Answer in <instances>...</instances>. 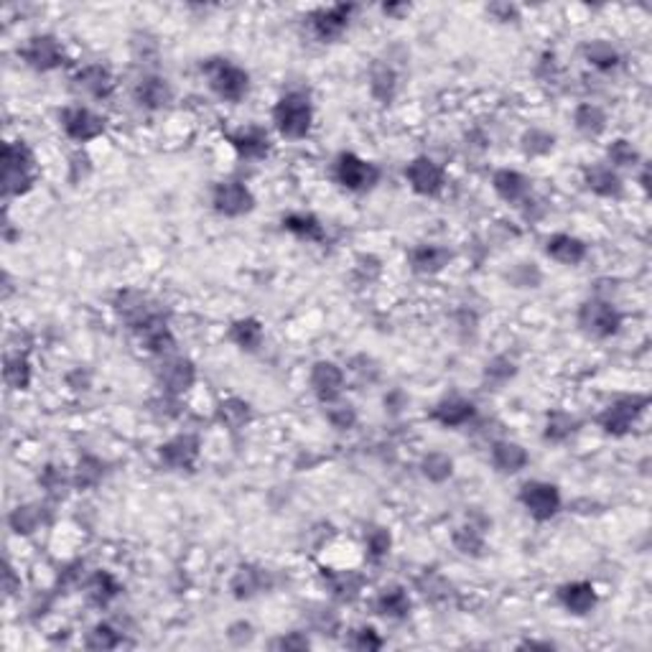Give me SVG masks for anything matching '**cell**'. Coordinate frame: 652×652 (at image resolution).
Listing matches in <instances>:
<instances>
[{
	"label": "cell",
	"instance_id": "cell-5",
	"mask_svg": "<svg viewBox=\"0 0 652 652\" xmlns=\"http://www.w3.org/2000/svg\"><path fill=\"white\" fill-rule=\"evenodd\" d=\"M334 179L346 191H367L377 183L380 171L375 163L360 159L357 153H339L334 161Z\"/></svg>",
	"mask_w": 652,
	"mask_h": 652
},
{
	"label": "cell",
	"instance_id": "cell-11",
	"mask_svg": "<svg viewBox=\"0 0 652 652\" xmlns=\"http://www.w3.org/2000/svg\"><path fill=\"white\" fill-rule=\"evenodd\" d=\"M212 204H214V212L222 217H243L247 212H252L255 197L243 182H220L212 191Z\"/></svg>",
	"mask_w": 652,
	"mask_h": 652
},
{
	"label": "cell",
	"instance_id": "cell-9",
	"mask_svg": "<svg viewBox=\"0 0 652 652\" xmlns=\"http://www.w3.org/2000/svg\"><path fill=\"white\" fill-rule=\"evenodd\" d=\"M61 128L74 143H89L105 133V118L92 113L89 107L72 105L61 110Z\"/></svg>",
	"mask_w": 652,
	"mask_h": 652
},
{
	"label": "cell",
	"instance_id": "cell-4",
	"mask_svg": "<svg viewBox=\"0 0 652 652\" xmlns=\"http://www.w3.org/2000/svg\"><path fill=\"white\" fill-rule=\"evenodd\" d=\"M578 326L584 334H589L594 339H609L622 326V314L609 301L591 299L578 308Z\"/></svg>",
	"mask_w": 652,
	"mask_h": 652
},
{
	"label": "cell",
	"instance_id": "cell-21",
	"mask_svg": "<svg viewBox=\"0 0 652 652\" xmlns=\"http://www.w3.org/2000/svg\"><path fill=\"white\" fill-rule=\"evenodd\" d=\"M584 183L586 189L594 191L596 197H604V199H617L622 194V179L619 174L611 168L609 163H594L584 171Z\"/></svg>",
	"mask_w": 652,
	"mask_h": 652
},
{
	"label": "cell",
	"instance_id": "cell-28",
	"mask_svg": "<svg viewBox=\"0 0 652 652\" xmlns=\"http://www.w3.org/2000/svg\"><path fill=\"white\" fill-rule=\"evenodd\" d=\"M283 229H288L293 237L306 240V243H324L326 237L324 224L306 212H293V214L283 217Z\"/></svg>",
	"mask_w": 652,
	"mask_h": 652
},
{
	"label": "cell",
	"instance_id": "cell-13",
	"mask_svg": "<svg viewBox=\"0 0 652 652\" xmlns=\"http://www.w3.org/2000/svg\"><path fill=\"white\" fill-rule=\"evenodd\" d=\"M227 143L244 161H260L270 153V136L260 125H244V128L227 133Z\"/></svg>",
	"mask_w": 652,
	"mask_h": 652
},
{
	"label": "cell",
	"instance_id": "cell-29",
	"mask_svg": "<svg viewBox=\"0 0 652 652\" xmlns=\"http://www.w3.org/2000/svg\"><path fill=\"white\" fill-rule=\"evenodd\" d=\"M375 611L387 619H403L410 614V596L403 586H387L375 599Z\"/></svg>",
	"mask_w": 652,
	"mask_h": 652
},
{
	"label": "cell",
	"instance_id": "cell-27",
	"mask_svg": "<svg viewBox=\"0 0 652 652\" xmlns=\"http://www.w3.org/2000/svg\"><path fill=\"white\" fill-rule=\"evenodd\" d=\"M136 331L141 334V345L145 346L151 354H166V352H171V346H174V334H171V329H168L163 316H156L153 322L143 324L141 329H136Z\"/></svg>",
	"mask_w": 652,
	"mask_h": 652
},
{
	"label": "cell",
	"instance_id": "cell-43",
	"mask_svg": "<svg viewBox=\"0 0 652 652\" xmlns=\"http://www.w3.org/2000/svg\"><path fill=\"white\" fill-rule=\"evenodd\" d=\"M367 555L372 558V561H383L387 553H390V532L383 528H375L367 532Z\"/></svg>",
	"mask_w": 652,
	"mask_h": 652
},
{
	"label": "cell",
	"instance_id": "cell-14",
	"mask_svg": "<svg viewBox=\"0 0 652 652\" xmlns=\"http://www.w3.org/2000/svg\"><path fill=\"white\" fill-rule=\"evenodd\" d=\"M159 456H161L163 464L168 469H174V471L191 469L197 464V459H199V439L197 436H189V433L176 436V439H171V441L163 444Z\"/></svg>",
	"mask_w": 652,
	"mask_h": 652
},
{
	"label": "cell",
	"instance_id": "cell-32",
	"mask_svg": "<svg viewBox=\"0 0 652 652\" xmlns=\"http://www.w3.org/2000/svg\"><path fill=\"white\" fill-rule=\"evenodd\" d=\"M584 54H586V61H589L594 69H599V72H611V69H617L619 66V51L611 46L609 41L604 39H596L586 43V49H584Z\"/></svg>",
	"mask_w": 652,
	"mask_h": 652
},
{
	"label": "cell",
	"instance_id": "cell-20",
	"mask_svg": "<svg viewBox=\"0 0 652 652\" xmlns=\"http://www.w3.org/2000/svg\"><path fill=\"white\" fill-rule=\"evenodd\" d=\"M159 380H161V385L166 392H171V395H182L186 392L189 387L194 385V380H197V369L194 365L189 362V360H166L159 369Z\"/></svg>",
	"mask_w": 652,
	"mask_h": 652
},
{
	"label": "cell",
	"instance_id": "cell-34",
	"mask_svg": "<svg viewBox=\"0 0 652 652\" xmlns=\"http://www.w3.org/2000/svg\"><path fill=\"white\" fill-rule=\"evenodd\" d=\"M5 383L13 390H26L31 385V365L26 354H8L5 357Z\"/></svg>",
	"mask_w": 652,
	"mask_h": 652
},
{
	"label": "cell",
	"instance_id": "cell-52",
	"mask_svg": "<svg viewBox=\"0 0 652 652\" xmlns=\"http://www.w3.org/2000/svg\"><path fill=\"white\" fill-rule=\"evenodd\" d=\"M489 13H494V16H497V20H505V23H508L509 19L517 20V8H515V5H505V3H497V5H492V8H489Z\"/></svg>",
	"mask_w": 652,
	"mask_h": 652
},
{
	"label": "cell",
	"instance_id": "cell-45",
	"mask_svg": "<svg viewBox=\"0 0 652 652\" xmlns=\"http://www.w3.org/2000/svg\"><path fill=\"white\" fill-rule=\"evenodd\" d=\"M102 479V464L97 459H82L80 467H77V474H74V485L77 487H92Z\"/></svg>",
	"mask_w": 652,
	"mask_h": 652
},
{
	"label": "cell",
	"instance_id": "cell-40",
	"mask_svg": "<svg viewBox=\"0 0 652 652\" xmlns=\"http://www.w3.org/2000/svg\"><path fill=\"white\" fill-rule=\"evenodd\" d=\"M576 431V418H570L569 413L555 410L548 415V426H546V439L550 441H563Z\"/></svg>",
	"mask_w": 652,
	"mask_h": 652
},
{
	"label": "cell",
	"instance_id": "cell-37",
	"mask_svg": "<svg viewBox=\"0 0 652 652\" xmlns=\"http://www.w3.org/2000/svg\"><path fill=\"white\" fill-rule=\"evenodd\" d=\"M120 642H122L120 632L115 630L113 625H107V622L95 625L92 632L87 634V648H92V650H113V648H118Z\"/></svg>",
	"mask_w": 652,
	"mask_h": 652
},
{
	"label": "cell",
	"instance_id": "cell-51",
	"mask_svg": "<svg viewBox=\"0 0 652 652\" xmlns=\"http://www.w3.org/2000/svg\"><path fill=\"white\" fill-rule=\"evenodd\" d=\"M273 648H283V650H306L308 648V640L301 637L299 632H293L291 637H281L273 642Z\"/></svg>",
	"mask_w": 652,
	"mask_h": 652
},
{
	"label": "cell",
	"instance_id": "cell-23",
	"mask_svg": "<svg viewBox=\"0 0 652 652\" xmlns=\"http://www.w3.org/2000/svg\"><path fill=\"white\" fill-rule=\"evenodd\" d=\"M546 252H548L555 263L578 265L586 260L589 247H586L584 240H578V237H573V235H563V232H558V235L548 237V243H546Z\"/></svg>",
	"mask_w": 652,
	"mask_h": 652
},
{
	"label": "cell",
	"instance_id": "cell-18",
	"mask_svg": "<svg viewBox=\"0 0 652 652\" xmlns=\"http://www.w3.org/2000/svg\"><path fill=\"white\" fill-rule=\"evenodd\" d=\"M171 97H174L171 84L163 77H156V74H145L133 87V100L145 110H163L171 102Z\"/></svg>",
	"mask_w": 652,
	"mask_h": 652
},
{
	"label": "cell",
	"instance_id": "cell-38",
	"mask_svg": "<svg viewBox=\"0 0 652 652\" xmlns=\"http://www.w3.org/2000/svg\"><path fill=\"white\" fill-rule=\"evenodd\" d=\"M260 586H263V576L252 569H240L235 573V578H232V591H235L237 599L255 596L260 591Z\"/></svg>",
	"mask_w": 652,
	"mask_h": 652
},
{
	"label": "cell",
	"instance_id": "cell-12",
	"mask_svg": "<svg viewBox=\"0 0 652 652\" xmlns=\"http://www.w3.org/2000/svg\"><path fill=\"white\" fill-rule=\"evenodd\" d=\"M357 11V5H329V8H319L314 16H311V31L319 41H337L346 28H349V20L352 13Z\"/></svg>",
	"mask_w": 652,
	"mask_h": 652
},
{
	"label": "cell",
	"instance_id": "cell-47",
	"mask_svg": "<svg viewBox=\"0 0 652 652\" xmlns=\"http://www.w3.org/2000/svg\"><path fill=\"white\" fill-rule=\"evenodd\" d=\"M523 148L530 156H538V153H548L553 148V136L543 133V130H530L528 136L523 138Z\"/></svg>",
	"mask_w": 652,
	"mask_h": 652
},
{
	"label": "cell",
	"instance_id": "cell-22",
	"mask_svg": "<svg viewBox=\"0 0 652 652\" xmlns=\"http://www.w3.org/2000/svg\"><path fill=\"white\" fill-rule=\"evenodd\" d=\"M408 260H410V268L415 273H426V276H433L439 270H444L451 260V252H448L444 244L436 243H423L415 244L410 252H408Z\"/></svg>",
	"mask_w": 652,
	"mask_h": 652
},
{
	"label": "cell",
	"instance_id": "cell-25",
	"mask_svg": "<svg viewBox=\"0 0 652 652\" xmlns=\"http://www.w3.org/2000/svg\"><path fill=\"white\" fill-rule=\"evenodd\" d=\"M474 403L469 400H462V398H448V400H441L439 406L431 410V418L439 421L444 428H459L469 423L474 418Z\"/></svg>",
	"mask_w": 652,
	"mask_h": 652
},
{
	"label": "cell",
	"instance_id": "cell-46",
	"mask_svg": "<svg viewBox=\"0 0 652 652\" xmlns=\"http://www.w3.org/2000/svg\"><path fill=\"white\" fill-rule=\"evenodd\" d=\"M607 153H609V166H634V161L640 159L637 148L630 141H614Z\"/></svg>",
	"mask_w": 652,
	"mask_h": 652
},
{
	"label": "cell",
	"instance_id": "cell-31",
	"mask_svg": "<svg viewBox=\"0 0 652 652\" xmlns=\"http://www.w3.org/2000/svg\"><path fill=\"white\" fill-rule=\"evenodd\" d=\"M118 594H120V584H118L115 576L107 573V570H97V573L89 578V584H87V596H89V602L97 604V607H107Z\"/></svg>",
	"mask_w": 652,
	"mask_h": 652
},
{
	"label": "cell",
	"instance_id": "cell-16",
	"mask_svg": "<svg viewBox=\"0 0 652 652\" xmlns=\"http://www.w3.org/2000/svg\"><path fill=\"white\" fill-rule=\"evenodd\" d=\"M311 390L314 395L322 400V403H334L339 395H342V387H345V372L334 362H316L311 369Z\"/></svg>",
	"mask_w": 652,
	"mask_h": 652
},
{
	"label": "cell",
	"instance_id": "cell-30",
	"mask_svg": "<svg viewBox=\"0 0 652 652\" xmlns=\"http://www.w3.org/2000/svg\"><path fill=\"white\" fill-rule=\"evenodd\" d=\"M229 342L232 345H237L243 352H255V349H260L263 345V324L258 322V319H237L235 324L229 326Z\"/></svg>",
	"mask_w": 652,
	"mask_h": 652
},
{
	"label": "cell",
	"instance_id": "cell-3",
	"mask_svg": "<svg viewBox=\"0 0 652 652\" xmlns=\"http://www.w3.org/2000/svg\"><path fill=\"white\" fill-rule=\"evenodd\" d=\"M202 72L209 89L224 102H240L250 92V74L240 64L229 59H206L202 64Z\"/></svg>",
	"mask_w": 652,
	"mask_h": 652
},
{
	"label": "cell",
	"instance_id": "cell-15",
	"mask_svg": "<svg viewBox=\"0 0 652 652\" xmlns=\"http://www.w3.org/2000/svg\"><path fill=\"white\" fill-rule=\"evenodd\" d=\"M72 82H74V87L80 92L95 97V100H107L115 92V77L102 64H87V66H82Z\"/></svg>",
	"mask_w": 652,
	"mask_h": 652
},
{
	"label": "cell",
	"instance_id": "cell-35",
	"mask_svg": "<svg viewBox=\"0 0 652 652\" xmlns=\"http://www.w3.org/2000/svg\"><path fill=\"white\" fill-rule=\"evenodd\" d=\"M217 415H220V421H222L224 426L229 428H243L250 418H252V410L250 406L240 400V398H227L220 403L217 408Z\"/></svg>",
	"mask_w": 652,
	"mask_h": 652
},
{
	"label": "cell",
	"instance_id": "cell-36",
	"mask_svg": "<svg viewBox=\"0 0 652 652\" xmlns=\"http://www.w3.org/2000/svg\"><path fill=\"white\" fill-rule=\"evenodd\" d=\"M395 87H398V77L390 66H377L372 72V82H369V89L372 95L380 102H390L395 95Z\"/></svg>",
	"mask_w": 652,
	"mask_h": 652
},
{
	"label": "cell",
	"instance_id": "cell-19",
	"mask_svg": "<svg viewBox=\"0 0 652 652\" xmlns=\"http://www.w3.org/2000/svg\"><path fill=\"white\" fill-rule=\"evenodd\" d=\"M558 602L569 614L584 617V614H589L596 607L599 596H596V589L591 586L589 581H573V584H566V586L558 589Z\"/></svg>",
	"mask_w": 652,
	"mask_h": 652
},
{
	"label": "cell",
	"instance_id": "cell-10",
	"mask_svg": "<svg viewBox=\"0 0 652 652\" xmlns=\"http://www.w3.org/2000/svg\"><path fill=\"white\" fill-rule=\"evenodd\" d=\"M19 57L36 72H51V69H57V66L64 64V49H61V43L54 36L39 34V36H31L20 46Z\"/></svg>",
	"mask_w": 652,
	"mask_h": 652
},
{
	"label": "cell",
	"instance_id": "cell-17",
	"mask_svg": "<svg viewBox=\"0 0 652 652\" xmlns=\"http://www.w3.org/2000/svg\"><path fill=\"white\" fill-rule=\"evenodd\" d=\"M115 311L120 314L122 322H128L133 329H141L143 324H148L156 316H161L159 311L151 308L148 296H143L138 291H122L120 296L115 299Z\"/></svg>",
	"mask_w": 652,
	"mask_h": 652
},
{
	"label": "cell",
	"instance_id": "cell-50",
	"mask_svg": "<svg viewBox=\"0 0 652 652\" xmlns=\"http://www.w3.org/2000/svg\"><path fill=\"white\" fill-rule=\"evenodd\" d=\"M512 375H515V365L508 357H497V360L487 362V377H500V383H505Z\"/></svg>",
	"mask_w": 652,
	"mask_h": 652
},
{
	"label": "cell",
	"instance_id": "cell-8",
	"mask_svg": "<svg viewBox=\"0 0 652 652\" xmlns=\"http://www.w3.org/2000/svg\"><path fill=\"white\" fill-rule=\"evenodd\" d=\"M645 406H648V398H640V395L622 398V400H617V403H611V406L602 410L599 426L604 428L609 436H625L637 423V418L642 415Z\"/></svg>",
	"mask_w": 652,
	"mask_h": 652
},
{
	"label": "cell",
	"instance_id": "cell-48",
	"mask_svg": "<svg viewBox=\"0 0 652 652\" xmlns=\"http://www.w3.org/2000/svg\"><path fill=\"white\" fill-rule=\"evenodd\" d=\"M66 474L61 471L59 467H46L41 471V485L46 487V492H51V494H57L61 489L66 487Z\"/></svg>",
	"mask_w": 652,
	"mask_h": 652
},
{
	"label": "cell",
	"instance_id": "cell-39",
	"mask_svg": "<svg viewBox=\"0 0 652 652\" xmlns=\"http://www.w3.org/2000/svg\"><path fill=\"white\" fill-rule=\"evenodd\" d=\"M454 546L462 550L464 555H479L485 548V538H482V530H477L474 525L467 528H459L454 532Z\"/></svg>",
	"mask_w": 652,
	"mask_h": 652
},
{
	"label": "cell",
	"instance_id": "cell-7",
	"mask_svg": "<svg viewBox=\"0 0 652 652\" xmlns=\"http://www.w3.org/2000/svg\"><path fill=\"white\" fill-rule=\"evenodd\" d=\"M406 182L421 197H439L446 186V171L428 156H418L406 166Z\"/></svg>",
	"mask_w": 652,
	"mask_h": 652
},
{
	"label": "cell",
	"instance_id": "cell-1",
	"mask_svg": "<svg viewBox=\"0 0 652 652\" xmlns=\"http://www.w3.org/2000/svg\"><path fill=\"white\" fill-rule=\"evenodd\" d=\"M36 183V156L23 141L5 143L3 148V191L5 197H23Z\"/></svg>",
	"mask_w": 652,
	"mask_h": 652
},
{
	"label": "cell",
	"instance_id": "cell-26",
	"mask_svg": "<svg viewBox=\"0 0 652 652\" xmlns=\"http://www.w3.org/2000/svg\"><path fill=\"white\" fill-rule=\"evenodd\" d=\"M528 462H530L528 451L520 446V444L497 441V444L492 446V464H494L497 471H502V474H515V471L528 467Z\"/></svg>",
	"mask_w": 652,
	"mask_h": 652
},
{
	"label": "cell",
	"instance_id": "cell-24",
	"mask_svg": "<svg viewBox=\"0 0 652 652\" xmlns=\"http://www.w3.org/2000/svg\"><path fill=\"white\" fill-rule=\"evenodd\" d=\"M492 186H494L497 197L509 204L525 202L530 197V179L525 174L512 171V168H500V171L492 176Z\"/></svg>",
	"mask_w": 652,
	"mask_h": 652
},
{
	"label": "cell",
	"instance_id": "cell-6",
	"mask_svg": "<svg viewBox=\"0 0 652 652\" xmlns=\"http://www.w3.org/2000/svg\"><path fill=\"white\" fill-rule=\"evenodd\" d=\"M520 505L528 509L530 517L546 523L550 517L558 515L561 509V492L550 482H540V479H530L520 487Z\"/></svg>",
	"mask_w": 652,
	"mask_h": 652
},
{
	"label": "cell",
	"instance_id": "cell-44",
	"mask_svg": "<svg viewBox=\"0 0 652 652\" xmlns=\"http://www.w3.org/2000/svg\"><path fill=\"white\" fill-rule=\"evenodd\" d=\"M349 648H354V650H362V652L380 650V648H383V637L377 634L375 627H360V630L352 632V637H349Z\"/></svg>",
	"mask_w": 652,
	"mask_h": 652
},
{
	"label": "cell",
	"instance_id": "cell-33",
	"mask_svg": "<svg viewBox=\"0 0 652 652\" xmlns=\"http://www.w3.org/2000/svg\"><path fill=\"white\" fill-rule=\"evenodd\" d=\"M573 122H576V128H578L584 136H599V133L604 130V125H607V115H604L602 107H596V105L586 102V105L576 107Z\"/></svg>",
	"mask_w": 652,
	"mask_h": 652
},
{
	"label": "cell",
	"instance_id": "cell-2",
	"mask_svg": "<svg viewBox=\"0 0 652 652\" xmlns=\"http://www.w3.org/2000/svg\"><path fill=\"white\" fill-rule=\"evenodd\" d=\"M273 122L278 133L291 141H301L308 136L311 122H314V107L306 92H288L273 107Z\"/></svg>",
	"mask_w": 652,
	"mask_h": 652
},
{
	"label": "cell",
	"instance_id": "cell-42",
	"mask_svg": "<svg viewBox=\"0 0 652 652\" xmlns=\"http://www.w3.org/2000/svg\"><path fill=\"white\" fill-rule=\"evenodd\" d=\"M451 471H454V464L446 454H428L423 459V474L431 482H444L451 477Z\"/></svg>",
	"mask_w": 652,
	"mask_h": 652
},
{
	"label": "cell",
	"instance_id": "cell-41",
	"mask_svg": "<svg viewBox=\"0 0 652 652\" xmlns=\"http://www.w3.org/2000/svg\"><path fill=\"white\" fill-rule=\"evenodd\" d=\"M41 525V512L39 508H31V505H26V508H16L13 509V515H11V528L16 530V532H23V535H28V532H34V530Z\"/></svg>",
	"mask_w": 652,
	"mask_h": 652
},
{
	"label": "cell",
	"instance_id": "cell-49",
	"mask_svg": "<svg viewBox=\"0 0 652 652\" xmlns=\"http://www.w3.org/2000/svg\"><path fill=\"white\" fill-rule=\"evenodd\" d=\"M329 421H331V426L339 428V431H345V428H352L354 426V421H357V415H354V410L349 406H339V408H329Z\"/></svg>",
	"mask_w": 652,
	"mask_h": 652
}]
</instances>
